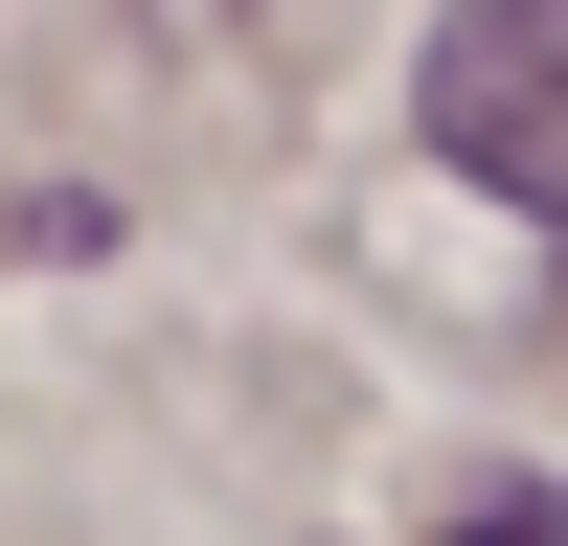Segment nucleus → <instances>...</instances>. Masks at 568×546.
<instances>
[{
	"label": "nucleus",
	"instance_id": "1",
	"mask_svg": "<svg viewBox=\"0 0 568 546\" xmlns=\"http://www.w3.org/2000/svg\"><path fill=\"white\" fill-rule=\"evenodd\" d=\"M409 114H433V160L478 182V205L568 228V0H455L433 69H409Z\"/></svg>",
	"mask_w": 568,
	"mask_h": 546
},
{
	"label": "nucleus",
	"instance_id": "2",
	"mask_svg": "<svg viewBox=\"0 0 568 546\" xmlns=\"http://www.w3.org/2000/svg\"><path fill=\"white\" fill-rule=\"evenodd\" d=\"M455 546H568V524H546V501H455Z\"/></svg>",
	"mask_w": 568,
	"mask_h": 546
}]
</instances>
